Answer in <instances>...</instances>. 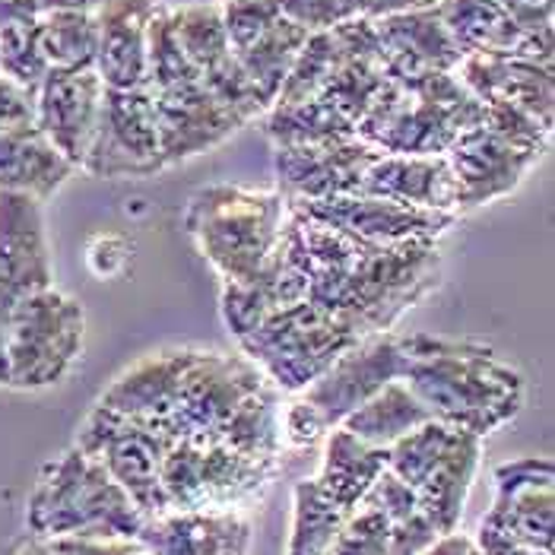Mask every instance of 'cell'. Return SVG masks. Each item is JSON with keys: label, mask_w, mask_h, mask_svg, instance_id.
<instances>
[{"label": "cell", "mask_w": 555, "mask_h": 555, "mask_svg": "<svg viewBox=\"0 0 555 555\" xmlns=\"http://www.w3.org/2000/svg\"><path fill=\"white\" fill-rule=\"evenodd\" d=\"M150 555H248L251 520L229 512H166L146 517L140 537Z\"/></svg>", "instance_id": "cb8c5ba5"}, {"label": "cell", "mask_w": 555, "mask_h": 555, "mask_svg": "<svg viewBox=\"0 0 555 555\" xmlns=\"http://www.w3.org/2000/svg\"><path fill=\"white\" fill-rule=\"evenodd\" d=\"M448 36L470 54H517L540 64H553V33H527L499 0H438Z\"/></svg>", "instance_id": "44dd1931"}, {"label": "cell", "mask_w": 555, "mask_h": 555, "mask_svg": "<svg viewBox=\"0 0 555 555\" xmlns=\"http://www.w3.org/2000/svg\"><path fill=\"white\" fill-rule=\"evenodd\" d=\"M356 3H359V16H365V20H385V16H397V13L435 7L438 0H356Z\"/></svg>", "instance_id": "7dc6e473"}, {"label": "cell", "mask_w": 555, "mask_h": 555, "mask_svg": "<svg viewBox=\"0 0 555 555\" xmlns=\"http://www.w3.org/2000/svg\"><path fill=\"white\" fill-rule=\"evenodd\" d=\"M74 171L77 169L44 140L39 128L0 133V191H20L48 201Z\"/></svg>", "instance_id": "f1b7e54d"}, {"label": "cell", "mask_w": 555, "mask_h": 555, "mask_svg": "<svg viewBox=\"0 0 555 555\" xmlns=\"http://www.w3.org/2000/svg\"><path fill=\"white\" fill-rule=\"evenodd\" d=\"M428 420L431 416L420 403V397L406 387L403 378H397V382H387L378 393H372L362 406H356L340 426L369 444L390 448L393 441H400L403 435H410Z\"/></svg>", "instance_id": "4dcf8cb0"}, {"label": "cell", "mask_w": 555, "mask_h": 555, "mask_svg": "<svg viewBox=\"0 0 555 555\" xmlns=\"http://www.w3.org/2000/svg\"><path fill=\"white\" fill-rule=\"evenodd\" d=\"M444 156L457 181V216H461L517 191V184L540 163L543 153L512 143L495 130L479 125L470 133H464Z\"/></svg>", "instance_id": "2e32d148"}, {"label": "cell", "mask_w": 555, "mask_h": 555, "mask_svg": "<svg viewBox=\"0 0 555 555\" xmlns=\"http://www.w3.org/2000/svg\"><path fill=\"white\" fill-rule=\"evenodd\" d=\"M13 305H16V299H10L7 293H0V385L10 382V372H7V334H10Z\"/></svg>", "instance_id": "681fc988"}, {"label": "cell", "mask_w": 555, "mask_h": 555, "mask_svg": "<svg viewBox=\"0 0 555 555\" xmlns=\"http://www.w3.org/2000/svg\"><path fill=\"white\" fill-rule=\"evenodd\" d=\"M467 555H482V553H479V550H476V546H470V553H467Z\"/></svg>", "instance_id": "db71d44e"}, {"label": "cell", "mask_w": 555, "mask_h": 555, "mask_svg": "<svg viewBox=\"0 0 555 555\" xmlns=\"http://www.w3.org/2000/svg\"><path fill=\"white\" fill-rule=\"evenodd\" d=\"M555 467L550 457H517L495 467V502L482 524L517 543L553 553Z\"/></svg>", "instance_id": "5bb4252c"}, {"label": "cell", "mask_w": 555, "mask_h": 555, "mask_svg": "<svg viewBox=\"0 0 555 555\" xmlns=\"http://www.w3.org/2000/svg\"><path fill=\"white\" fill-rule=\"evenodd\" d=\"M359 340L362 337L334 311L299 301L273 311L238 346L280 393H301Z\"/></svg>", "instance_id": "52a82bcc"}, {"label": "cell", "mask_w": 555, "mask_h": 555, "mask_svg": "<svg viewBox=\"0 0 555 555\" xmlns=\"http://www.w3.org/2000/svg\"><path fill=\"white\" fill-rule=\"evenodd\" d=\"M283 16L299 23L308 33H324L359 16L356 0H280Z\"/></svg>", "instance_id": "ab89813d"}, {"label": "cell", "mask_w": 555, "mask_h": 555, "mask_svg": "<svg viewBox=\"0 0 555 555\" xmlns=\"http://www.w3.org/2000/svg\"><path fill=\"white\" fill-rule=\"evenodd\" d=\"M36 128V92L0 77V133Z\"/></svg>", "instance_id": "ee69618b"}, {"label": "cell", "mask_w": 555, "mask_h": 555, "mask_svg": "<svg viewBox=\"0 0 555 555\" xmlns=\"http://www.w3.org/2000/svg\"><path fill=\"white\" fill-rule=\"evenodd\" d=\"M286 214L280 191L207 184L188 201L184 229L222 283H245L273 251Z\"/></svg>", "instance_id": "5b68a950"}, {"label": "cell", "mask_w": 555, "mask_h": 555, "mask_svg": "<svg viewBox=\"0 0 555 555\" xmlns=\"http://www.w3.org/2000/svg\"><path fill=\"white\" fill-rule=\"evenodd\" d=\"M102 95L105 83L95 70H48L36 89V128L74 169L83 166Z\"/></svg>", "instance_id": "e0dca14e"}, {"label": "cell", "mask_w": 555, "mask_h": 555, "mask_svg": "<svg viewBox=\"0 0 555 555\" xmlns=\"http://www.w3.org/2000/svg\"><path fill=\"white\" fill-rule=\"evenodd\" d=\"M454 435H457V428L444 426L438 420H428L387 448V470L397 479H403L410 489H420L431 467L448 454Z\"/></svg>", "instance_id": "d590c367"}, {"label": "cell", "mask_w": 555, "mask_h": 555, "mask_svg": "<svg viewBox=\"0 0 555 555\" xmlns=\"http://www.w3.org/2000/svg\"><path fill=\"white\" fill-rule=\"evenodd\" d=\"M308 36H311L308 29H301L299 23L283 16L267 33H260L255 42L232 51L267 108L276 102L280 89H283L293 64H296V57H299L301 44L308 42Z\"/></svg>", "instance_id": "1f68e13d"}, {"label": "cell", "mask_w": 555, "mask_h": 555, "mask_svg": "<svg viewBox=\"0 0 555 555\" xmlns=\"http://www.w3.org/2000/svg\"><path fill=\"white\" fill-rule=\"evenodd\" d=\"M382 57L390 80H410L426 74H454L464 61L461 48L448 36L438 7H423L410 13H397L385 20H372Z\"/></svg>", "instance_id": "7402d4cb"}, {"label": "cell", "mask_w": 555, "mask_h": 555, "mask_svg": "<svg viewBox=\"0 0 555 555\" xmlns=\"http://www.w3.org/2000/svg\"><path fill=\"white\" fill-rule=\"evenodd\" d=\"M29 533L42 540L64 537H130L137 540L146 514L125 486L83 448L70 444L39 476L26 514Z\"/></svg>", "instance_id": "277c9868"}, {"label": "cell", "mask_w": 555, "mask_h": 555, "mask_svg": "<svg viewBox=\"0 0 555 555\" xmlns=\"http://www.w3.org/2000/svg\"><path fill=\"white\" fill-rule=\"evenodd\" d=\"M403 382L431 420L476 438L512 423L524 406V375L492 346L467 337L403 334Z\"/></svg>", "instance_id": "6da1fadb"}, {"label": "cell", "mask_w": 555, "mask_h": 555, "mask_svg": "<svg viewBox=\"0 0 555 555\" xmlns=\"http://www.w3.org/2000/svg\"><path fill=\"white\" fill-rule=\"evenodd\" d=\"M385 470L387 448L369 444L337 426L324 435V461L314 479L343 514H352Z\"/></svg>", "instance_id": "83f0119b"}, {"label": "cell", "mask_w": 555, "mask_h": 555, "mask_svg": "<svg viewBox=\"0 0 555 555\" xmlns=\"http://www.w3.org/2000/svg\"><path fill=\"white\" fill-rule=\"evenodd\" d=\"M39 42L51 70H95L99 26L89 10L39 13Z\"/></svg>", "instance_id": "836d02e7"}, {"label": "cell", "mask_w": 555, "mask_h": 555, "mask_svg": "<svg viewBox=\"0 0 555 555\" xmlns=\"http://www.w3.org/2000/svg\"><path fill=\"white\" fill-rule=\"evenodd\" d=\"M403 334L387 331L362 337L318 382H311L296 393L293 403L283 406V441L301 448L324 438L387 382L403 378Z\"/></svg>", "instance_id": "8992f818"}, {"label": "cell", "mask_w": 555, "mask_h": 555, "mask_svg": "<svg viewBox=\"0 0 555 555\" xmlns=\"http://www.w3.org/2000/svg\"><path fill=\"white\" fill-rule=\"evenodd\" d=\"M99 0H39V13H54V10H95Z\"/></svg>", "instance_id": "f907efd6"}, {"label": "cell", "mask_w": 555, "mask_h": 555, "mask_svg": "<svg viewBox=\"0 0 555 555\" xmlns=\"http://www.w3.org/2000/svg\"><path fill=\"white\" fill-rule=\"evenodd\" d=\"M83 171L92 178H150L166 169L153 95L140 89H105Z\"/></svg>", "instance_id": "7c38bea8"}, {"label": "cell", "mask_w": 555, "mask_h": 555, "mask_svg": "<svg viewBox=\"0 0 555 555\" xmlns=\"http://www.w3.org/2000/svg\"><path fill=\"white\" fill-rule=\"evenodd\" d=\"M263 385L267 378L248 356L191 349L175 406L163 426L175 435V441H219V431L232 413Z\"/></svg>", "instance_id": "8fae6325"}, {"label": "cell", "mask_w": 555, "mask_h": 555, "mask_svg": "<svg viewBox=\"0 0 555 555\" xmlns=\"http://www.w3.org/2000/svg\"><path fill=\"white\" fill-rule=\"evenodd\" d=\"M48 57L39 42V20H16L0 26V77L36 92L48 77Z\"/></svg>", "instance_id": "8d00e7d4"}, {"label": "cell", "mask_w": 555, "mask_h": 555, "mask_svg": "<svg viewBox=\"0 0 555 555\" xmlns=\"http://www.w3.org/2000/svg\"><path fill=\"white\" fill-rule=\"evenodd\" d=\"M527 33H553L555 0H499Z\"/></svg>", "instance_id": "bcb514c9"}, {"label": "cell", "mask_w": 555, "mask_h": 555, "mask_svg": "<svg viewBox=\"0 0 555 555\" xmlns=\"http://www.w3.org/2000/svg\"><path fill=\"white\" fill-rule=\"evenodd\" d=\"M479 457H482V438L457 428L448 454L431 467V473L423 479V486L416 489L420 512L426 514L441 537L461 530V517H464L467 499H470Z\"/></svg>", "instance_id": "4316f807"}, {"label": "cell", "mask_w": 555, "mask_h": 555, "mask_svg": "<svg viewBox=\"0 0 555 555\" xmlns=\"http://www.w3.org/2000/svg\"><path fill=\"white\" fill-rule=\"evenodd\" d=\"M482 125V102L457 74L390 80L356 125V137L390 156H444Z\"/></svg>", "instance_id": "3957f363"}, {"label": "cell", "mask_w": 555, "mask_h": 555, "mask_svg": "<svg viewBox=\"0 0 555 555\" xmlns=\"http://www.w3.org/2000/svg\"><path fill=\"white\" fill-rule=\"evenodd\" d=\"M159 0H99L95 74L105 89H140L146 80V36Z\"/></svg>", "instance_id": "603a6c76"}, {"label": "cell", "mask_w": 555, "mask_h": 555, "mask_svg": "<svg viewBox=\"0 0 555 555\" xmlns=\"http://www.w3.org/2000/svg\"><path fill=\"white\" fill-rule=\"evenodd\" d=\"M39 197L0 191V293L23 299L54 286V263Z\"/></svg>", "instance_id": "ac0fdd59"}, {"label": "cell", "mask_w": 555, "mask_h": 555, "mask_svg": "<svg viewBox=\"0 0 555 555\" xmlns=\"http://www.w3.org/2000/svg\"><path fill=\"white\" fill-rule=\"evenodd\" d=\"M441 280L438 242L359 248L337 267L314 270L308 301L334 311L359 337L387 334Z\"/></svg>", "instance_id": "7a4b0ae2"}, {"label": "cell", "mask_w": 555, "mask_h": 555, "mask_svg": "<svg viewBox=\"0 0 555 555\" xmlns=\"http://www.w3.org/2000/svg\"><path fill=\"white\" fill-rule=\"evenodd\" d=\"M473 540L467 533H461V530H454V533H444V537H438L431 546H428L423 555H467L470 553Z\"/></svg>", "instance_id": "c3c4849f"}, {"label": "cell", "mask_w": 555, "mask_h": 555, "mask_svg": "<svg viewBox=\"0 0 555 555\" xmlns=\"http://www.w3.org/2000/svg\"><path fill=\"white\" fill-rule=\"evenodd\" d=\"M359 194L390 204L457 216V181L448 156H390L382 153L362 178Z\"/></svg>", "instance_id": "d4e9b609"}, {"label": "cell", "mask_w": 555, "mask_h": 555, "mask_svg": "<svg viewBox=\"0 0 555 555\" xmlns=\"http://www.w3.org/2000/svg\"><path fill=\"white\" fill-rule=\"evenodd\" d=\"M387 537H390V524L385 514L372 508L369 502H362L343 520V527L324 555H385Z\"/></svg>", "instance_id": "74e56055"}, {"label": "cell", "mask_w": 555, "mask_h": 555, "mask_svg": "<svg viewBox=\"0 0 555 555\" xmlns=\"http://www.w3.org/2000/svg\"><path fill=\"white\" fill-rule=\"evenodd\" d=\"M349 514H343L318 479H299L293 489V527L286 555H324Z\"/></svg>", "instance_id": "e575fe53"}, {"label": "cell", "mask_w": 555, "mask_h": 555, "mask_svg": "<svg viewBox=\"0 0 555 555\" xmlns=\"http://www.w3.org/2000/svg\"><path fill=\"white\" fill-rule=\"evenodd\" d=\"M382 153L359 137L311 143V146H276L273 175L283 201H327L359 194L369 166Z\"/></svg>", "instance_id": "9a60e30c"}, {"label": "cell", "mask_w": 555, "mask_h": 555, "mask_svg": "<svg viewBox=\"0 0 555 555\" xmlns=\"http://www.w3.org/2000/svg\"><path fill=\"white\" fill-rule=\"evenodd\" d=\"M83 305L54 286L16 299L7 334V385L39 390L64 382L83 352Z\"/></svg>", "instance_id": "ba28073f"}, {"label": "cell", "mask_w": 555, "mask_h": 555, "mask_svg": "<svg viewBox=\"0 0 555 555\" xmlns=\"http://www.w3.org/2000/svg\"><path fill=\"white\" fill-rule=\"evenodd\" d=\"M454 74L479 102L514 105L530 118H537L543 128L553 130V64H540L517 54H470L461 61Z\"/></svg>", "instance_id": "ffe728a7"}, {"label": "cell", "mask_w": 555, "mask_h": 555, "mask_svg": "<svg viewBox=\"0 0 555 555\" xmlns=\"http://www.w3.org/2000/svg\"><path fill=\"white\" fill-rule=\"evenodd\" d=\"M222 7V23L232 51L255 42L260 33H267L273 23L283 20L280 0H219Z\"/></svg>", "instance_id": "f35d334b"}, {"label": "cell", "mask_w": 555, "mask_h": 555, "mask_svg": "<svg viewBox=\"0 0 555 555\" xmlns=\"http://www.w3.org/2000/svg\"><path fill=\"white\" fill-rule=\"evenodd\" d=\"M188 359H191V346H171V349L150 352L105 387L99 403L133 420L166 423L175 406L178 387H181V375L188 369Z\"/></svg>", "instance_id": "484cf974"}, {"label": "cell", "mask_w": 555, "mask_h": 555, "mask_svg": "<svg viewBox=\"0 0 555 555\" xmlns=\"http://www.w3.org/2000/svg\"><path fill=\"white\" fill-rule=\"evenodd\" d=\"M74 444L112 473L146 517L169 512V499L159 482V464L175 444V435L163 423L133 420L95 403Z\"/></svg>", "instance_id": "30bf717a"}, {"label": "cell", "mask_w": 555, "mask_h": 555, "mask_svg": "<svg viewBox=\"0 0 555 555\" xmlns=\"http://www.w3.org/2000/svg\"><path fill=\"white\" fill-rule=\"evenodd\" d=\"M365 502H369L372 508H378V512L385 514L387 524L403 520V517H410V514L420 512L416 489H410L403 479H397L390 470H385L378 479H375V486L369 489Z\"/></svg>", "instance_id": "60d3db41"}, {"label": "cell", "mask_w": 555, "mask_h": 555, "mask_svg": "<svg viewBox=\"0 0 555 555\" xmlns=\"http://www.w3.org/2000/svg\"><path fill=\"white\" fill-rule=\"evenodd\" d=\"M286 207L369 245L438 242L457 222V216L403 207L369 194H343L327 201H286Z\"/></svg>", "instance_id": "4fadbf2b"}, {"label": "cell", "mask_w": 555, "mask_h": 555, "mask_svg": "<svg viewBox=\"0 0 555 555\" xmlns=\"http://www.w3.org/2000/svg\"><path fill=\"white\" fill-rule=\"evenodd\" d=\"M48 543L57 555H150L140 540L130 537H64Z\"/></svg>", "instance_id": "7bdbcfd3"}, {"label": "cell", "mask_w": 555, "mask_h": 555, "mask_svg": "<svg viewBox=\"0 0 555 555\" xmlns=\"http://www.w3.org/2000/svg\"><path fill=\"white\" fill-rule=\"evenodd\" d=\"M10 555H57V553L51 550V543H48V540H42V537H33V533H29L23 543H16V546H13V553Z\"/></svg>", "instance_id": "816d5d0a"}, {"label": "cell", "mask_w": 555, "mask_h": 555, "mask_svg": "<svg viewBox=\"0 0 555 555\" xmlns=\"http://www.w3.org/2000/svg\"><path fill=\"white\" fill-rule=\"evenodd\" d=\"M438 537H441V533L431 527V520H428L426 514H410V517L390 524V537H387L385 555H423Z\"/></svg>", "instance_id": "b9f144b4"}, {"label": "cell", "mask_w": 555, "mask_h": 555, "mask_svg": "<svg viewBox=\"0 0 555 555\" xmlns=\"http://www.w3.org/2000/svg\"><path fill=\"white\" fill-rule=\"evenodd\" d=\"M273 473L276 464L251 461L222 441H175L159 464V482L169 512H229L257 499Z\"/></svg>", "instance_id": "9c48e42d"}, {"label": "cell", "mask_w": 555, "mask_h": 555, "mask_svg": "<svg viewBox=\"0 0 555 555\" xmlns=\"http://www.w3.org/2000/svg\"><path fill=\"white\" fill-rule=\"evenodd\" d=\"M3 3H10L20 16H26V20H33V16H39V0H3Z\"/></svg>", "instance_id": "f5cc1de1"}, {"label": "cell", "mask_w": 555, "mask_h": 555, "mask_svg": "<svg viewBox=\"0 0 555 555\" xmlns=\"http://www.w3.org/2000/svg\"><path fill=\"white\" fill-rule=\"evenodd\" d=\"M153 105L166 169L197 159L201 153L225 143L235 130L245 128L207 89V83L188 86L169 95H153Z\"/></svg>", "instance_id": "d6986e66"}, {"label": "cell", "mask_w": 555, "mask_h": 555, "mask_svg": "<svg viewBox=\"0 0 555 555\" xmlns=\"http://www.w3.org/2000/svg\"><path fill=\"white\" fill-rule=\"evenodd\" d=\"M263 133L276 146H311L356 137V125L321 99L296 105H273L263 112Z\"/></svg>", "instance_id": "d6a6232c"}, {"label": "cell", "mask_w": 555, "mask_h": 555, "mask_svg": "<svg viewBox=\"0 0 555 555\" xmlns=\"http://www.w3.org/2000/svg\"><path fill=\"white\" fill-rule=\"evenodd\" d=\"M86 260L92 267L95 276H115L128 267L130 260V248L118 238V235H95L89 242V251H86Z\"/></svg>", "instance_id": "f6af8a7d"}, {"label": "cell", "mask_w": 555, "mask_h": 555, "mask_svg": "<svg viewBox=\"0 0 555 555\" xmlns=\"http://www.w3.org/2000/svg\"><path fill=\"white\" fill-rule=\"evenodd\" d=\"M219 441L232 451L260 461V464H280L283 454V393L276 387H257L255 393L232 413V420L219 431Z\"/></svg>", "instance_id": "f546056e"}]
</instances>
